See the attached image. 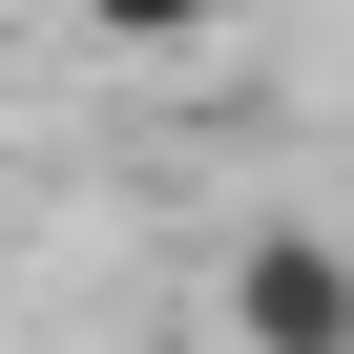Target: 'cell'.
Instances as JSON below:
<instances>
[{
    "mask_svg": "<svg viewBox=\"0 0 354 354\" xmlns=\"http://www.w3.org/2000/svg\"><path fill=\"white\" fill-rule=\"evenodd\" d=\"M230 354H354V250L333 230H230Z\"/></svg>",
    "mask_w": 354,
    "mask_h": 354,
    "instance_id": "6da1fadb",
    "label": "cell"
},
{
    "mask_svg": "<svg viewBox=\"0 0 354 354\" xmlns=\"http://www.w3.org/2000/svg\"><path fill=\"white\" fill-rule=\"evenodd\" d=\"M63 21H84V42H125V63H167V42H230L250 0H63Z\"/></svg>",
    "mask_w": 354,
    "mask_h": 354,
    "instance_id": "7a4b0ae2",
    "label": "cell"
}]
</instances>
